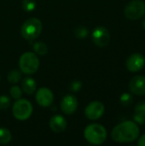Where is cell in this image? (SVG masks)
I'll list each match as a JSON object with an SVG mask.
<instances>
[{
  "instance_id": "cell-21",
  "label": "cell",
  "mask_w": 145,
  "mask_h": 146,
  "mask_svg": "<svg viewBox=\"0 0 145 146\" xmlns=\"http://www.w3.org/2000/svg\"><path fill=\"white\" fill-rule=\"evenodd\" d=\"M74 33H75L76 37L79 38H85L88 35L87 29L85 27H78L77 29H75Z\"/></svg>"
},
{
  "instance_id": "cell-23",
  "label": "cell",
  "mask_w": 145,
  "mask_h": 146,
  "mask_svg": "<svg viewBox=\"0 0 145 146\" xmlns=\"http://www.w3.org/2000/svg\"><path fill=\"white\" fill-rule=\"evenodd\" d=\"M131 101H132V98L127 93H124L121 97V104L123 105H129L130 103H131Z\"/></svg>"
},
{
  "instance_id": "cell-5",
  "label": "cell",
  "mask_w": 145,
  "mask_h": 146,
  "mask_svg": "<svg viewBox=\"0 0 145 146\" xmlns=\"http://www.w3.org/2000/svg\"><path fill=\"white\" fill-rule=\"evenodd\" d=\"M12 112L15 116L19 121L27 120L32 113V105L26 99H17L14 104L12 108Z\"/></svg>"
},
{
  "instance_id": "cell-26",
  "label": "cell",
  "mask_w": 145,
  "mask_h": 146,
  "mask_svg": "<svg viewBox=\"0 0 145 146\" xmlns=\"http://www.w3.org/2000/svg\"><path fill=\"white\" fill-rule=\"evenodd\" d=\"M143 27L145 28V19L144 20V21H143Z\"/></svg>"
},
{
  "instance_id": "cell-9",
  "label": "cell",
  "mask_w": 145,
  "mask_h": 146,
  "mask_svg": "<svg viewBox=\"0 0 145 146\" xmlns=\"http://www.w3.org/2000/svg\"><path fill=\"white\" fill-rule=\"evenodd\" d=\"M145 64V59L143 55L135 53L131 55L126 62V68L130 72H138L140 71Z\"/></svg>"
},
{
  "instance_id": "cell-12",
  "label": "cell",
  "mask_w": 145,
  "mask_h": 146,
  "mask_svg": "<svg viewBox=\"0 0 145 146\" xmlns=\"http://www.w3.org/2000/svg\"><path fill=\"white\" fill-rule=\"evenodd\" d=\"M78 107V101L73 95H68L63 98L61 103V109L66 115L73 114Z\"/></svg>"
},
{
  "instance_id": "cell-1",
  "label": "cell",
  "mask_w": 145,
  "mask_h": 146,
  "mask_svg": "<svg viewBox=\"0 0 145 146\" xmlns=\"http://www.w3.org/2000/svg\"><path fill=\"white\" fill-rule=\"evenodd\" d=\"M139 127L131 121L118 124L111 133L112 139L118 143H129L136 140L139 136Z\"/></svg>"
},
{
  "instance_id": "cell-20",
  "label": "cell",
  "mask_w": 145,
  "mask_h": 146,
  "mask_svg": "<svg viewBox=\"0 0 145 146\" xmlns=\"http://www.w3.org/2000/svg\"><path fill=\"white\" fill-rule=\"evenodd\" d=\"M21 94H22L21 89L19 86H12V87L10 88V95H11V97H12L13 98H15V99H16V100L19 99V98H21Z\"/></svg>"
},
{
  "instance_id": "cell-11",
  "label": "cell",
  "mask_w": 145,
  "mask_h": 146,
  "mask_svg": "<svg viewBox=\"0 0 145 146\" xmlns=\"http://www.w3.org/2000/svg\"><path fill=\"white\" fill-rule=\"evenodd\" d=\"M129 88L135 95H145V76L138 75L133 77L129 83Z\"/></svg>"
},
{
  "instance_id": "cell-6",
  "label": "cell",
  "mask_w": 145,
  "mask_h": 146,
  "mask_svg": "<svg viewBox=\"0 0 145 146\" xmlns=\"http://www.w3.org/2000/svg\"><path fill=\"white\" fill-rule=\"evenodd\" d=\"M125 15L130 20H138L145 14V3L142 0H132L125 8Z\"/></svg>"
},
{
  "instance_id": "cell-7",
  "label": "cell",
  "mask_w": 145,
  "mask_h": 146,
  "mask_svg": "<svg viewBox=\"0 0 145 146\" xmlns=\"http://www.w3.org/2000/svg\"><path fill=\"white\" fill-rule=\"evenodd\" d=\"M92 39L99 47H105L110 41V34L109 30L104 27H98L92 33Z\"/></svg>"
},
{
  "instance_id": "cell-19",
  "label": "cell",
  "mask_w": 145,
  "mask_h": 146,
  "mask_svg": "<svg viewBox=\"0 0 145 146\" xmlns=\"http://www.w3.org/2000/svg\"><path fill=\"white\" fill-rule=\"evenodd\" d=\"M22 7L26 12L32 11L36 7V1L35 0H23L22 1Z\"/></svg>"
},
{
  "instance_id": "cell-16",
  "label": "cell",
  "mask_w": 145,
  "mask_h": 146,
  "mask_svg": "<svg viewBox=\"0 0 145 146\" xmlns=\"http://www.w3.org/2000/svg\"><path fill=\"white\" fill-rule=\"evenodd\" d=\"M12 135L9 130L6 128H0V145H6L11 140Z\"/></svg>"
},
{
  "instance_id": "cell-3",
  "label": "cell",
  "mask_w": 145,
  "mask_h": 146,
  "mask_svg": "<svg viewBox=\"0 0 145 146\" xmlns=\"http://www.w3.org/2000/svg\"><path fill=\"white\" fill-rule=\"evenodd\" d=\"M42 29V22L38 18H29L23 23L21 33L25 39L33 40L40 35Z\"/></svg>"
},
{
  "instance_id": "cell-18",
  "label": "cell",
  "mask_w": 145,
  "mask_h": 146,
  "mask_svg": "<svg viewBox=\"0 0 145 146\" xmlns=\"http://www.w3.org/2000/svg\"><path fill=\"white\" fill-rule=\"evenodd\" d=\"M33 50L38 55H45L48 52V47L47 45L43 42H37L33 44Z\"/></svg>"
},
{
  "instance_id": "cell-14",
  "label": "cell",
  "mask_w": 145,
  "mask_h": 146,
  "mask_svg": "<svg viewBox=\"0 0 145 146\" xmlns=\"http://www.w3.org/2000/svg\"><path fill=\"white\" fill-rule=\"evenodd\" d=\"M134 121L138 124L145 122V102L138 103L135 107Z\"/></svg>"
},
{
  "instance_id": "cell-4",
  "label": "cell",
  "mask_w": 145,
  "mask_h": 146,
  "mask_svg": "<svg viewBox=\"0 0 145 146\" xmlns=\"http://www.w3.org/2000/svg\"><path fill=\"white\" fill-rule=\"evenodd\" d=\"M19 66L22 73L26 74H34L39 67V60L32 52H26L20 57Z\"/></svg>"
},
{
  "instance_id": "cell-10",
  "label": "cell",
  "mask_w": 145,
  "mask_h": 146,
  "mask_svg": "<svg viewBox=\"0 0 145 146\" xmlns=\"http://www.w3.org/2000/svg\"><path fill=\"white\" fill-rule=\"evenodd\" d=\"M37 103L42 107L50 106L54 100V95L52 92L48 88H40L36 93Z\"/></svg>"
},
{
  "instance_id": "cell-8",
  "label": "cell",
  "mask_w": 145,
  "mask_h": 146,
  "mask_svg": "<svg viewBox=\"0 0 145 146\" xmlns=\"http://www.w3.org/2000/svg\"><path fill=\"white\" fill-rule=\"evenodd\" d=\"M104 113V105L98 101H94L89 104L85 110V114L86 117L91 121L99 119Z\"/></svg>"
},
{
  "instance_id": "cell-2",
  "label": "cell",
  "mask_w": 145,
  "mask_h": 146,
  "mask_svg": "<svg viewBox=\"0 0 145 146\" xmlns=\"http://www.w3.org/2000/svg\"><path fill=\"white\" fill-rule=\"evenodd\" d=\"M85 139L92 145H102L107 139V131L100 124H91L85 127L84 132Z\"/></svg>"
},
{
  "instance_id": "cell-24",
  "label": "cell",
  "mask_w": 145,
  "mask_h": 146,
  "mask_svg": "<svg viewBox=\"0 0 145 146\" xmlns=\"http://www.w3.org/2000/svg\"><path fill=\"white\" fill-rule=\"evenodd\" d=\"M80 88H81V83L79 81H75L72 83V85L70 86V89L73 92H78Z\"/></svg>"
},
{
  "instance_id": "cell-13",
  "label": "cell",
  "mask_w": 145,
  "mask_h": 146,
  "mask_svg": "<svg viewBox=\"0 0 145 146\" xmlns=\"http://www.w3.org/2000/svg\"><path fill=\"white\" fill-rule=\"evenodd\" d=\"M50 127L55 133H62L67 127V121L62 115H55L50 121Z\"/></svg>"
},
{
  "instance_id": "cell-17",
  "label": "cell",
  "mask_w": 145,
  "mask_h": 146,
  "mask_svg": "<svg viewBox=\"0 0 145 146\" xmlns=\"http://www.w3.org/2000/svg\"><path fill=\"white\" fill-rule=\"evenodd\" d=\"M21 78V73L17 69L9 71V73L8 74V76H7L8 80L12 84H15L18 81H20Z\"/></svg>"
},
{
  "instance_id": "cell-22",
  "label": "cell",
  "mask_w": 145,
  "mask_h": 146,
  "mask_svg": "<svg viewBox=\"0 0 145 146\" xmlns=\"http://www.w3.org/2000/svg\"><path fill=\"white\" fill-rule=\"evenodd\" d=\"M10 105V99L7 96H0V110H6Z\"/></svg>"
},
{
  "instance_id": "cell-25",
  "label": "cell",
  "mask_w": 145,
  "mask_h": 146,
  "mask_svg": "<svg viewBox=\"0 0 145 146\" xmlns=\"http://www.w3.org/2000/svg\"><path fill=\"white\" fill-rule=\"evenodd\" d=\"M138 145L139 146H145V134L144 135H143V136L138 139Z\"/></svg>"
},
{
  "instance_id": "cell-15",
  "label": "cell",
  "mask_w": 145,
  "mask_h": 146,
  "mask_svg": "<svg viewBox=\"0 0 145 146\" xmlns=\"http://www.w3.org/2000/svg\"><path fill=\"white\" fill-rule=\"evenodd\" d=\"M21 87L23 92L26 94H32L36 90V82L31 77H26L21 81Z\"/></svg>"
}]
</instances>
